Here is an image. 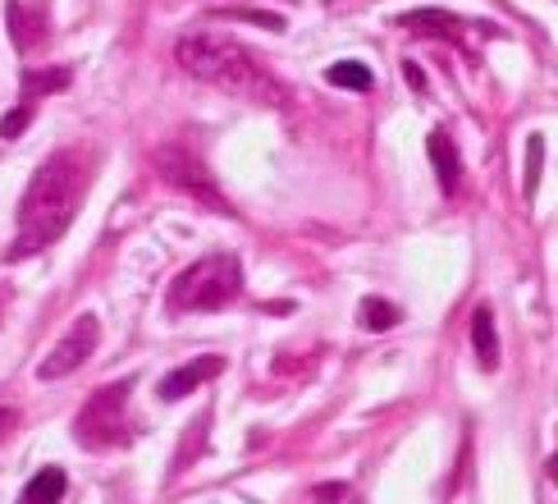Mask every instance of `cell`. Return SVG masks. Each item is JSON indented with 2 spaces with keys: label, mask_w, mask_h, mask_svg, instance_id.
Returning a JSON list of instances; mask_svg holds the SVG:
<instances>
[{
  "label": "cell",
  "mask_w": 558,
  "mask_h": 504,
  "mask_svg": "<svg viewBox=\"0 0 558 504\" xmlns=\"http://www.w3.org/2000/svg\"><path fill=\"white\" fill-rule=\"evenodd\" d=\"M83 193H87V156L83 152L46 156L19 197V235L5 257L23 262V257H37V252L51 248L69 229V220H74Z\"/></svg>",
  "instance_id": "6da1fadb"
},
{
  "label": "cell",
  "mask_w": 558,
  "mask_h": 504,
  "mask_svg": "<svg viewBox=\"0 0 558 504\" xmlns=\"http://www.w3.org/2000/svg\"><path fill=\"white\" fill-rule=\"evenodd\" d=\"M174 60H179V69H189L197 83L225 87V92H234V97H243V101H257V106H284L289 101L284 83H279L270 69H262V60L234 37L189 33L174 46Z\"/></svg>",
  "instance_id": "7a4b0ae2"
},
{
  "label": "cell",
  "mask_w": 558,
  "mask_h": 504,
  "mask_svg": "<svg viewBox=\"0 0 558 504\" xmlns=\"http://www.w3.org/2000/svg\"><path fill=\"white\" fill-rule=\"evenodd\" d=\"M239 293H243L239 252H206V257L183 266L170 280L166 308L170 312H220V308L234 303Z\"/></svg>",
  "instance_id": "3957f363"
},
{
  "label": "cell",
  "mask_w": 558,
  "mask_h": 504,
  "mask_svg": "<svg viewBox=\"0 0 558 504\" xmlns=\"http://www.w3.org/2000/svg\"><path fill=\"white\" fill-rule=\"evenodd\" d=\"M129 395H133V381H114V385L97 389V395L83 404L78 422H74V435H78L83 449H110V445H129L133 441V427L124 418Z\"/></svg>",
  "instance_id": "277c9868"
},
{
  "label": "cell",
  "mask_w": 558,
  "mask_h": 504,
  "mask_svg": "<svg viewBox=\"0 0 558 504\" xmlns=\"http://www.w3.org/2000/svg\"><path fill=\"white\" fill-rule=\"evenodd\" d=\"M151 170L166 179L170 189L189 193L193 202L211 206V212H220V216H234V206H229V197L220 193L216 175L202 166V156H197L193 147H183V143H160V147L151 152Z\"/></svg>",
  "instance_id": "5b68a950"
},
{
  "label": "cell",
  "mask_w": 558,
  "mask_h": 504,
  "mask_svg": "<svg viewBox=\"0 0 558 504\" xmlns=\"http://www.w3.org/2000/svg\"><path fill=\"white\" fill-rule=\"evenodd\" d=\"M97 344H101V316L97 312H83L74 326H69L64 335H60V344L51 353L41 358V367H37V376L41 381H60V376H74L78 367L97 353Z\"/></svg>",
  "instance_id": "8992f818"
},
{
  "label": "cell",
  "mask_w": 558,
  "mask_h": 504,
  "mask_svg": "<svg viewBox=\"0 0 558 504\" xmlns=\"http://www.w3.org/2000/svg\"><path fill=\"white\" fill-rule=\"evenodd\" d=\"M225 372V358L220 353H206V358H193V362H183V367H174L170 376H160V385H156V399H166V404H174V399H189L197 385H206V381H216Z\"/></svg>",
  "instance_id": "52a82bcc"
},
{
  "label": "cell",
  "mask_w": 558,
  "mask_h": 504,
  "mask_svg": "<svg viewBox=\"0 0 558 504\" xmlns=\"http://www.w3.org/2000/svg\"><path fill=\"white\" fill-rule=\"evenodd\" d=\"M5 19H10V41L19 46V51H37V46L46 41V33H51V19H46L41 5H19V0H10Z\"/></svg>",
  "instance_id": "ba28073f"
},
{
  "label": "cell",
  "mask_w": 558,
  "mask_h": 504,
  "mask_svg": "<svg viewBox=\"0 0 558 504\" xmlns=\"http://www.w3.org/2000/svg\"><path fill=\"white\" fill-rule=\"evenodd\" d=\"M393 23H399V28H416L422 37H439V41H462L468 37V23H462L458 14H449V10H408Z\"/></svg>",
  "instance_id": "9c48e42d"
},
{
  "label": "cell",
  "mask_w": 558,
  "mask_h": 504,
  "mask_svg": "<svg viewBox=\"0 0 558 504\" xmlns=\"http://www.w3.org/2000/svg\"><path fill=\"white\" fill-rule=\"evenodd\" d=\"M426 156H430V166H435L439 189L453 197V193H458V179H462V160H458V152H453V143H449L445 129H435V133L426 137Z\"/></svg>",
  "instance_id": "30bf717a"
},
{
  "label": "cell",
  "mask_w": 558,
  "mask_h": 504,
  "mask_svg": "<svg viewBox=\"0 0 558 504\" xmlns=\"http://www.w3.org/2000/svg\"><path fill=\"white\" fill-rule=\"evenodd\" d=\"M472 349H476L481 372H495L499 367V331H495V312L485 303L472 312Z\"/></svg>",
  "instance_id": "8fae6325"
},
{
  "label": "cell",
  "mask_w": 558,
  "mask_h": 504,
  "mask_svg": "<svg viewBox=\"0 0 558 504\" xmlns=\"http://www.w3.org/2000/svg\"><path fill=\"white\" fill-rule=\"evenodd\" d=\"M74 83L64 64H51V69H23V106H37L41 97H51V92H64Z\"/></svg>",
  "instance_id": "7c38bea8"
},
{
  "label": "cell",
  "mask_w": 558,
  "mask_h": 504,
  "mask_svg": "<svg viewBox=\"0 0 558 504\" xmlns=\"http://www.w3.org/2000/svg\"><path fill=\"white\" fill-rule=\"evenodd\" d=\"M64 491H69L64 468H41V472L28 481V487H23L19 504H60V500H64Z\"/></svg>",
  "instance_id": "4fadbf2b"
},
{
  "label": "cell",
  "mask_w": 558,
  "mask_h": 504,
  "mask_svg": "<svg viewBox=\"0 0 558 504\" xmlns=\"http://www.w3.org/2000/svg\"><path fill=\"white\" fill-rule=\"evenodd\" d=\"M357 316H362V326H366V331H376V335H380V331H393V326L403 321V312L393 308L389 298H376V293H366V298H362Z\"/></svg>",
  "instance_id": "5bb4252c"
},
{
  "label": "cell",
  "mask_w": 558,
  "mask_h": 504,
  "mask_svg": "<svg viewBox=\"0 0 558 504\" xmlns=\"http://www.w3.org/2000/svg\"><path fill=\"white\" fill-rule=\"evenodd\" d=\"M325 79H330L335 87H348V92H371V87H376V74H371L362 60H339V64H330V69H325Z\"/></svg>",
  "instance_id": "9a60e30c"
},
{
  "label": "cell",
  "mask_w": 558,
  "mask_h": 504,
  "mask_svg": "<svg viewBox=\"0 0 558 504\" xmlns=\"http://www.w3.org/2000/svg\"><path fill=\"white\" fill-rule=\"evenodd\" d=\"M216 19H243V23H257V28H270V33H284L289 23L279 14H266V10H216Z\"/></svg>",
  "instance_id": "2e32d148"
},
{
  "label": "cell",
  "mask_w": 558,
  "mask_h": 504,
  "mask_svg": "<svg viewBox=\"0 0 558 504\" xmlns=\"http://www.w3.org/2000/svg\"><path fill=\"white\" fill-rule=\"evenodd\" d=\"M541 166H545V137L536 133V137H531V147H526V197L536 193V183H541Z\"/></svg>",
  "instance_id": "e0dca14e"
},
{
  "label": "cell",
  "mask_w": 558,
  "mask_h": 504,
  "mask_svg": "<svg viewBox=\"0 0 558 504\" xmlns=\"http://www.w3.org/2000/svg\"><path fill=\"white\" fill-rule=\"evenodd\" d=\"M33 115H37V106H23V101H19V106L5 115V120H0V137H5V143H10V137H19L23 129L33 124Z\"/></svg>",
  "instance_id": "ac0fdd59"
},
{
  "label": "cell",
  "mask_w": 558,
  "mask_h": 504,
  "mask_svg": "<svg viewBox=\"0 0 558 504\" xmlns=\"http://www.w3.org/2000/svg\"><path fill=\"white\" fill-rule=\"evenodd\" d=\"M14 431H19V412L14 408H0V441H10Z\"/></svg>",
  "instance_id": "d6986e66"
},
{
  "label": "cell",
  "mask_w": 558,
  "mask_h": 504,
  "mask_svg": "<svg viewBox=\"0 0 558 504\" xmlns=\"http://www.w3.org/2000/svg\"><path fill=\"white\" fill-rule=\"evenodd\" d=\"M403 69H408V83H412V87H416V92H426V79H422V69H416V64H412V60H408V64H403Z\"/></svg>",
  "instance_id": "ffe728a7"
},
{
  "label": "cell",
  "mask_w": 558,
  "mask_h": 504,
  "mask_svg": "<svg viewBox=\"0 0 558 504\" xmlns=\"http://www.w3.org/2000/svg\"><path fill=\"white\" fill-rule=\"evenodd\" d=\"M339 495H343V487H320L316 491V500H339Z\"/></svg>",
  "instance_id": "44dd1931"
},
{
  "label": "cell",
  "mask_w": 558,
  "mask_h": 504,
  "mask_svg": "<svg viewBox=\"0 0 558 504\" xmlns=\"http://www.w3.org/2000/svg\"><path fill=\"white\" fill-rule=\"evenodd\" d=\"M549 477H554V487H558V454L549 458Z\"/></svg>",
  "instance_id": "7402d4cb"
}]
</instances>
